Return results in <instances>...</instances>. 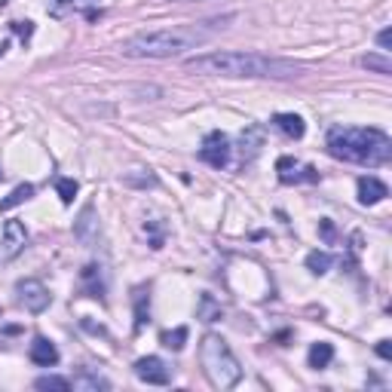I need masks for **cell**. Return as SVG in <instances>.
I'll return each mask as SVG.
<instances>
[{
  "label": "cell",
  "instance_id": "1",
  "mask_svg": "<svg viewBox=\"0 0 392 392\" xmlns=\"http://www.w3.org/2000/svg\"><path fill=\"white\" fill-rule=\"evenodd\" d=\"M187 68L196 74H212V77H295L297 68L279 58H267L260 52H240V49H218V52H205V56L187 58Z\"/></svg>",
  "mask_w": 392,
  "mask_h": 392
},
{
  "label": "cell",
  "instance_id": "2",
  "mask_svg": "<svg viewBox=\"0 0 392 392\" xmlns=\"http://www.w3.org/2000/svg\"><path fill=\"white\" fill-rule=\"evenodd\" d=\"M212 37L203 25H175V28H153L138 31L129 40H123L120 52L126 58H175L187 49H196Z\"/></svg>",
  "mask_w": 392,
  "mask_h": 392
},
{
  "label": "cell",
  "instance_id": "3",
  "mask_svg": "<svg viewBox=\"0 0 392 392\" xmlns=\"http://www.w3.org/2000/svg\"><path fill=\"white\" fill-rule=\"evenodd\" d=\"M328 153L343 163L386 166L392 159V141L380 129L365 126H334L328 132Z\"/></svg>",
  "mask_w": 392,
  "mask_h": 392
},
{
  "label": "cell",
  "instance_id": "4",
  "mask_svg": "<svg viewBox=\"0 0 392 392\" xmlns=\"http://www.w3.org/2000/svg\"><path fill=\"white\" fill-rule=\"evenodd\" d=\"M199 362H203V371L214 389H233L242 380L240 359L230 352L227 340L218 334L203 337V343H199Z\"/></svg>",
  "mask_w": 392,
  "mask_h": 392
},
{
  "label": "cell",
  "instance_id": "5",
  "mask_svg": "<svg viewBox=\"0 0 392 392\" xmlns=\"http://www.w3.org/2000/svg\"><path fill=\"white\" fill-rule=\"evenodd\" d=\"M230 153H233L230 138L224 132H209L205 135V141H203V148H199V159L209 163L212 168H224L230 163Z\"/></svg>",
  "mask_w": 392,
  "mask_h": 392
},
{
  "label": "cell",
  "instance_id": "6",
  "mask_svg": "<svg viewBox=\"0 0 392 392\" xmlns=\"http://www.w3.org/2000/svg\"><path fill=\"white\" fill-rule=\"evenodd\" d=\"M15 295H19V304L25 306L28 313H43L46 306L52 304L49 288H46L43 282H37V279H25V282H19V285H15Z\"/></svg>",
  "mask_w": 392,
  "mask_h": 392
},
{
  "label": "cell",
  "instance_id": "7",
  "mask_svg": "<svg viewBox=\"0 0 392 392\" xmlns=\"http://www.w3.org/2000/svg\"><path fill=\"white\" fill-rule=\"evenodd\" d=\"M135 377L141 383H148V386H168L172 374H168V368L159 356H144L135 362Z\"/></svg>",
  "mask_w": 392,
  "mask_h": 392
},
{
  "label": "cell",
  "instance_id": "8",
  "mask_svg": "<svg viewBox=\"0 0 392 392\" xmlns=\"http://www.w3.org/2000/svg\"><path fill=\"white\" fill-rule=\"evenodd\" d=\"M276 172H279L282 184H301V181H319V172L313 166H301L297 159L291 157H279L276 163Z\"/></svg>",
  "mask_w": 392,
  "mask_h": 392
},
{
  "label": "cell",
  "instance_id": "9",
  "mask_svg": "<svg viewBox=\"0 0 392 392\" xmlns=\"http://www.w3.org/2000/svg\"><path fill=\"white\" fill-rule=\"evenodd\" d=\"M28 245V230L22 221H6L3 224V258H15Z\"/></svg>",
  "mask_w": 392,
  "mask_h": 392
},
{
  "label": "cell",
  "instance_id": "10",
  "mask_svg": "<svg viewBox=\"0 0 392 392\" xmlns=\"http://www.w3.org/2000/svg\"><path fill=\"white\" fill-rule=\"evenodd\" d=\"M98 0H46V13L52 15V19H68V15L74 13H89L95 10Z\"/></svg>",
  "mask_w": 392,
  "mask_h": 392
},
{
  "label": "cell",
  "instance_id": "11",
  "mask_svg": "<svg viewBox=\"0 0 392 392\" xmlns=\"http://www.w3.org/2000/svg\"><path fill=\"white\" fill-rule=\"evenodd\" d=\"M386 196H389V187L380 178H374V175L359 178V203H362V205H377Z\"/></svg>",
  "mask_w": 392,
  "mask_h": 392
},
{
  "label": "cell",
  "instance_id": "12",
  "mask_svg": "<svg viewBox=\"0 0 392 392\" xmlns=\"http://www.w3.org/2000/svg\"><path fill=\"white\" fill-rule=\"evenodd\" d=\"M28 356H31V362L40 365V368H52V365H58V350H56V343L46 340V337H40V334L34 337V343H31Z\"/></svg>",
  "mask_w": 392,
  "mask_h": 392
},
{
  "label": "cell",
  "instance_id": "13",
  "mask_svg": "<svg viewBox=\"0 0 392 392\" xmlns=\"http://www.w3.org/2000/svg\"><path fill=\"white\" fill-rule=\"evenodd\" d=\"M273 126L288 138H304V132H306V123H304V117H297V113H276Z\"/></svg>",
  "mask_w": 392,
  "mask_h": 392
},
{
  "label": "cell",
  "instance_id": "14",
  "mask_svg": "<svg viewBox=\"0 0 392 392\" xmlns=\"http://www.w3.org/2000/svg\"><path fill=\"white\" fill-rule=\"evenodd\" d=\"M334 359V347L331 343H313L310 347V356H306V362H310V368H316V371H322V368H328Z\"/></svg>",
  "mask_w": 392,
  "mask_h": 392
},
{
  "label": "cell",
  "instance_id": "15",
  "mask_svg": "<svg viewBox=\"0 0 392 392\" xmlns=\"http://www.w3.org/2000/svg\"><path fill=\"white\" fill-rule=\"evenodd\" d=\"M31 196H34V184H19V187H15L10 196L0 199V212H10V209H15V205L28 203Z\"/></svg>",
  "mask_w": 392,
  "mask_h": 392
},
{
  "label": "cell",
  "instance_id": "16",
  "mask_svg": "<svg viewBox=\"0 0 392 392\" xmlns=\"http://www.w3.org/2000/svg\"><path fill=\"white\" fill-rule=\"evenodd\" d=\"M71 389H89V392H98V389H111V383H107L104 377H98V374H77V377L71 380Z\"/></svg>",
  "mask_w": 392,
  "mask_h": 392
},
{
  "label": "cell",
  "instance_id": "17",
  "mask_svg": "<svg viewBox=\"0 0 392 392\" xmlns=\"http://www.w3.org/2000/svg\"><path fill=\"white\" fill-rule=\"evenodd\" d=\"M331 264H334V258L328 255V251H310V255H306V270L316 273V276H325L331 270Z\"/></svg>",
  "mask_w": 392,
  "mask_h": 392
},
{
  "label": "cell",
  "instance_id": "18",
  "mask_svg": "<svg viewBox=\"0 0 392 392\" xmlns=\"http://www.w3.org/2000/svg\"><path fill=\"white\" fill-rule=\"evenodd\" d=\"M83 282H92V285L86 288L89 291V297H102V267H95V264H89V267H83Z\"/></svg>",
  "mask_w": 392,
  "mask_h": 392
},
{
  "label": "cell",
  "instance_id": "19",
  "mask_svg": "<svg viewBox=\"0 0 392 392\" xmlns=\"http://www.w3.org/2000/svg\"><path fill=\"white\" fill-rule=\"evenodd\" d=\"M150 316V301H148V291L144 288H135V325L141 328Z\"/></svg>",
  "mask_w": 392,
  "mask_h": 392
},
{
  "label": "cell",
  "instance_id": "20",
  "mask_svg": "<svg viewBox=\"0 0 392 392\" xmlns=\"http://www.w3.org/2000/svg\"><path fill=\"white\" fill-rule=\"evenodd\" d=\"M362 68L377 71V74H392V61L386 56H374V52H368V56L362 58Z\"/></svg>",
  "mask_w": 392,
  "mask_h": 392
},
{
  "label": "cell",
  "instance_id": "21",
  "mask_svg": "<svg viewBox=\"0 0 392 392\" xmlns=\"http://www.w3.org/2000/svg\"><path fill=\"white\" fill-rule=\"evenodd\" d=\"M159 340H163V347H168V350H184V343H187V328H175V331H166L163 337H159Z\"/></svg>",
  "mask_w": 392,
  "mask_h": 392
},
{
  "label": "cell",
  "instance_id": "22",
  "mask_svg": "<svg viewBox=\"0 0 392 392\" xmlns=\"http://www.w3.org/2000/svg\"><path fill=\"white\" fill-rule=\"evenodd\" d=\"M56 190H58L61 203L71 205L74 196H77V181H74V178H56Z\"/></svg>",
  "mask_w": 392,
  "mask_h": 392
},
{
  "label": "cell",
  "instance_id": "23",
  "mask_svg": "<svg viewBox=\"0 0 392 392\" xmlns=\"http://www.w3.org/2000/svg\"><path fill=\"white\" fill-rule=\"evenodd\" d=\"M34 386H37V389H58V392H68V389H71V380L49 374V377H40V380H37Z\"/></svg>",
  "mask_w": 392,
  "mask_h": 392
},
{
  "label": "cell",
  "instance_id": "24",
  "mask_svg": "<svg viewBox=\"0 0 392 392\" xmlns=\"http://www.w3.org/2000/svg\"><path fill=\"white\" fill-rule=\"evenodd\" d=\"M199 316H203V322H218L221 316H224V313H221V306L214 310V306H212V297L205 295V297H203V310H199Z\"/></svg>",
  "mask_w": 392,
  "mask_h": 392
},
{
  "label": "cell",
  "instance_id": "25",
  "mask_svg": "<svg viewBox=\"0 0 392 392\" xmlns=\"http://www.w3.org/2000/svg\"><path fill=\"white\" fill-rule=\"evenodd\" d=\"M10 28L22 37V40H31V34H34V22H13Z\"/></svg>",
  "mask_w": 392,
  "mask_h": 392
},
{
  "label": "cell",
  "instance_id": "26",
  "mask_svg": "<svg viewBox=\"0 0 392 392\" xmlns=\"http://www.w3.org/2000/svg\"><path fill=\"white\" fill-rule=\"evenodd\" d=\"M377 43H380V49H383V52H389V46H392V31H389V28L377 34Z\"/></svg>",
  "mask_w": 392,
  "mask_h": 392
},
{
  "label": "cell",
  "instance_id": "27",
  "mask_svg": "<svg viewBox=\"0 0 392 392\" xmlns=\"http://www.w3.org/2000/svg\"><path fill=\"white\" fill-rule=\"evenodd\" d=\"M377 356L389 362V359H392V340H380V343H377Z\"/></svg>",
  "mask_w": 392,
  "mask_h": 392
},
{
  "label": "cell",
  "instance_id": "28",
  "mask_svg": "<svg viewBox=\"0 0 392 392\" xmlns=\"http://www.w3.org/2000/svg\"><path fill=\"white\" fill-rule=\"evenodd\" d=\"M322 236H325L328 242H334V224L331 221H322Z\"/></svg>",
  "mask_w": 392,
  "mask_h": 392
},
{
  "label": "cell",
  "instance_id": "29",
  "mask_svg": "<svg viewBox=\"0 0 392 392\" xmlns=\"http://www.w3.org/2000/svg\"><path fill=\"white\" fill-rule=\"evenodd\" d=\"M6 49H10V37H0V58L6 56Z\"/></svg>",
  "mask_w": 392,
  "mask_h": 392
},
{
  "label": "cell",
  "instance_id": "30",
  "mask_svg": "<svg viewBox=\"0 0 392 392\" xmlns=\"http://www.w3.org/2000/svg\"><path fill=\"white\" fill-rule=\"evenodd\" d=\"M175 3H199V0H175Z\"/></svg>",
  "mask_w": 392,
  "mask_h": 392
},
{
  "label": "cell",
  "instance_id": "31",
  "mask_svg": "<svg viewBox=\"0 0 392 392\" xmlns=\"http://www.w3.org/2000/svg\"><path fill=\"white\" fill-rule=\"evenodd\" d=\"M0 178H3V172H0Z\"/></svg>",
  "mask_w": 392,
  "mask_h": 392
}]
</instances>
